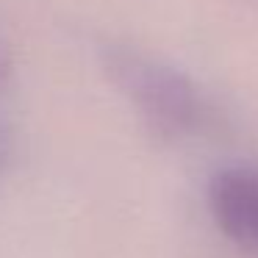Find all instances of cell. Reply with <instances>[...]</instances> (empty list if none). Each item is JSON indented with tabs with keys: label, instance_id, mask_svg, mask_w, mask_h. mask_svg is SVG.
I'll return each instance as SVG.
<instances>
[{
	"label": "cell",
	"instance_id": "1",
	"mask_svg": "<svg viewBox=\"0 0 258 258\" xmlns=\"http://www.w3.org/2000/svg\"><path fill=\"white\" fill-rule=\"evenodd\" d=\"M106 70L156 131L167 136H186L203 128L206 103L195 84L178 70L125 47H108Z\"/></svg>",
	"mask_w": 258,
	"mask_h": 258
},
{
	"label": "cell",
	"instance_id": "2",
	"mask_svg": "<svg viewBox=\"0 0 258 258\" xmlns=\"http://www.w3.org/2000/svg\"><path fill=\"white\" fill-rule=\"evenodd\" d=\"M208 206L217 225L244 250L258 252V172L225 169L208 186Z\"/></svg>",
	"mask_w": 258,
	"mask_h": 258
},
{
	"label": "cell",
	"instance_id": "3",
	"mask_svg": "<svg viewBox=\"0 0 258 258\" xmlns=\"http://www.w3.org/2000/svg\"><path fill=\"white\" fill-rule=\"evenodd\" d=\"M9 161H12V134H9L6 122L0 119V172L9 167Z\"/></svg>",
	"mask_w": 258,
	"mask_h": 258
},
{
	"label": "cell",
	"instance_id": "4",
	"mask_svg": "<svg viewBox=\"0 0 258 258\" xmlns=\"http://www.w3.org/2000/svg\"><path fill=\"white\" fill-rule=\"evenodd\" d=\"M9 78H12V61H9V50L0 45V95L6 92Z\"/></svg>",
	"mask_w": 258,
	"mask_h": 258
}]
</instances>
